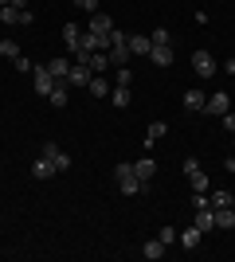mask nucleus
Instances as JSON below:
<instances>
[{
	"mask_svg": "<svg viewBox=\"0 0 235 262\" xmlns=\"http://www.w3.org/2000/svg\"><path fill=\"white\" fill-rule=\"evenodd\" d=\"M106 59H110V67H125L134 55H130V32H118L114 28L110 32V47H106Z\"/></svg>",
	"mask_w": 235,
	"mask_h": 262,
	"instance_id": "obj_1",
	"label": "nucleus"
},
{
	"mask_svg": "<svg viewBox=\"0 0 235 262\" xmlns=\"http://www.w3.org/2000/svg\"><path fill=\"white\" fill-rule=\"evenodd\" d=\"M114 176H118V192H122V196H137V192H145V184H141V180H137V172H134V164H118V168H114Z\"/></svg>",
	"mask_w": 235,
	"mask_h": 262,
	"instance_id": "obj_2",
	"label": "nucleus"
},
{
	"mask_svg": "<svg viewBox=\"0 0 235 262\" xmlns=\"http://www.w3.org/2000/svg\"><path fill=\"white\" fill-rule=\"evenodd\" d=\"M90 78H94L90 63H75V59H71V71H67V86H71V90H82V86H90Z\"/></svg>",
	"mask_w": 235,
	"mask_h": 262,
	"instance_id": "obj_3",
	"label": "nucleus"
},
{
	"mask_svg": "<svg viewBox=\"0 0 235 262\" xmlns=\"http://www.w3.org/2000/svg\"><path fill=\"white\" fill-rule=\"evenodd\" d=\"M32 86H35V94H51V86H55V78H51V71H47V63H35V71H32Z\"/></svg>",
	"mask_w": 235,
	"mask_h": 262,
	"instance_id": "obj_4",
	"label": "nucleus"
},
{
	"mask_svg": "<svg viewBox=\"0 0 235 262\" xmlns=\"http://www.w3.org/2000/svg\"><path fill=\"white\" fill-rule=\"evenodd\" d=\"M192 71H196V78H212V75H216L212 51H192Z\"/></svg>",
	"mask_w": 235,
	"mask_h": 262,
	"instance_id": "obj_5",
	"label": "nucleus"
},
{
	"mask_svg": "<svg viewBox=\"0 0 235 262\" xmlns=\"http://www.w3.org/2000/svg\"><path fill=\"white\" fill-rule=\"evenodd\" d=\"M227 110H231V94H224V90H216L212 98L204 102V114H212V118H224Z\"/></svg>",
	"mask_w": 235,
	"mask_h": 262,
	"instance_id": "obj_6",
	"label": "nucleus"
},
{
	"mask_svg": "<svg viewBox=\"0 0 235 262\" xmlns=\"http://www.w3.org/2000/svg\"><path fill=\"white\" fill-rule=\"evenodd\" d=\"M44 157H47L51 164H55V172H67V168H71V157L63 153V149H59L55 141H47V145H44Z\"/></svg>",
	"mask_w": 235,
	"mask_h": 262,
	"instance_id": "obj_7",
	"label": "nucleus"
},
{
	"mask_svg": "<svg viewBox=\"0 0 235 262\" xmlns=\"http://www.w3.org/2000/svg\"><path fill=\"white\" fill-rule=\"evenodd\" d=\"M87 32L110 35V32H114V20H110V16H106V12H90V24H87Z\"/></svg>",
	"mask_w": 235,
	"mask_h": 262,
	"instance_id": "obj_8",
	"label": "nucleus"
},
{
	"mask_svg": "<svg viewBox=\"0 0 235 262\" xmlns=\"http://www.w3.org/2000/svg\"><path fill=\"white\" fill-rule=\"evenodd\" d=\"M67 98H71V86H67V78H59L55 86H51V94H47V102H51L55 110H63V106H67Z\"/></svg>",
	"mask_w": 235,
	"mask_h": 262,
	"instance_id": "obj_9",
	"label": "nucleus"
},
{
	"mask_svg": "<svg viewBox=\"0 0 235 262\" xmlns=\"http://www.w3.org/2000/svg\"><path fill=\"white\" fill-rule=\"evenodd\" d=\"M134 172H137V180H141V184H149V180L157 176V161H153V157H141V161L134 164Z\"/></svg>",
	"mask_w": 235,
	"mask_h": 262,
	"instance_id": "obj_10",
	"label": "nucleus"
},
{
	"mask_svg": "<svg viewBox=\"0 0 235 262\" xmlns=\"http://www.w3.org/2000/svg\"><path fill=\"white\" fill-rule=\"evenodd\" d=\"M149 63L153 67H173V47H149Z\"/></svg>",
	"mask_w": 235,
	"mask_h": 262,
	"instance_id": "obj_11",
	"label": "nucleus"
},
{
	"mask_svg": "<svg viewBox=\"0 0 235 262\" xmlns=\"http://www.w3.org/2000/svg\"><path fill=\"white\" fill-rule=\"evenodd\" d=\"M149 47H153V39L141 32H130V55H149Z\"/></svg>",
	"mask_w": 235,
	"mask_h": 262,
	"instance_id": "obj_12",
	"label": "nucleus"
},
{
	"mask_svg": "<svg viewBox=\"0 0 235 262\" xmlns=\"http://www.w3.org/2000/svg\"><path fill=\"white\" fill-rule=\"evenodd\" d=\"M177 239H180V247H188V251H196V247H200V239H204V231H200V227H184V231L177 235Z\"/></svg>",
	"mask_w": 235,
	"mask_h": 262,
	"instance_id": "obj_13",
	"label": "nucleus"
},
{
	"mask_svg": "<svg viewBox=\"0 0 235 262\" xmlns=\"http://www.w3.org/2000/svg\"><path fill=\"white\" fill-rule=\"evenodd\" d=\"M192 227H200L204 235H208V231L216 227V211L212 208H200V211H196V219H192Z\"/></svg>",
	"mask_w": 235,
	"mask_h": 262,
	"instance_id": "obj_14",
	"label": "nucleus"
},
{
	"mask_svg": "<svg viewBox=\"0 0 235 262\" xmlns=\"http://www.w3.org/2000/svg\"><path fill=\"white\" fill-rule=\"evenodd\" d=\"M204 90H184V110H192V114H204Z\"/></svg>",
	"mask_w": 235,
	"mask_h": 262,
	"instance_id": "obj_15",
	"label": "nucleus"
},
{
	"mask_svg": "<svg viewBox=\"0 0 235 262\" xmlns=\"http://www.w3.org/2000/svg\"><path fill=\"white\" fill-rule=\"evenodd\" d=\"M87 90H90V98H110V90H114V86H110V82H106L102 75H94Z\"/></svg>",
	"mask_w": 235,
	"mask_h": 262,
	"instance_id": "obj_16",
	"label": "nucleus"
},
{
	"mask_svg": "<svg viewBox=\"0 0 235 262\" xmlns=\"http://www.w3.org/2000/svg\"><path fill=\"white\" fill-rule=\"evenodd\" d=\"M165 133H168V125H165V121H153V125H149V129H145V149H153V145L161 141Z\"/></svg>",
	"mask_w": 235,
	"mask_h": 262,
	"instance_id": "obj_17",
	"label": "nucleus"
},
{
	"mask_svg": "<svg viewBox=\"0 0 235 262\" xmlns=\"http://www.w3.org/2000/svg\"><path fill=\"white\" fill-rule=\"evenodd\" d=\"M216 211V227H220V231H231L235 227V211L231 208H212Z\"/></svg>",
	"mask_w": 235,
	"mask_h": 262,
	"instance_id": "obj_18",
	"label": "nucleus"
},
{
	"mask_svg": "<svg viewBox=\"0 0 235 262\" xmlns=\"http://www.w3.org/2000/svg\"><path fill=\"white\" fill-rule=\"evenodd\" d=\"M32 176H35V180H47V176H55V164L47 161V157H39V161L32 164Z\"/></svg>",
	"mask_w": 235,
	"mask_h": 262,
	"instance_id": "obj_19",
	"label": "nucleus"
},
{
	"mask_svg": "<svg viewBox=\"0 0 235 262\" xmlns=\"http://www.w3.org/2000/svg\"><path fill=\"white\" fill-rule=\"evenodd\" d=\"M188 184H192V192H208V188H212V180H208V172H204V168H196V172H188Z\"/></svg>",
	"mask_w": 235,
	"mask_h": 262,
	"instance_id": "obj_20",
	"label": "nucleus"
},
{
	"mask_svg": "<svg viewBox=\"0 0 235 262\" xmlns=\"http://www.w3.org/2000/svg\"><path fill=\"white\" fill-rule=\"evenodd\" d=\"M165 251H168V247H165V243H161V239H149L145 243V247H141V254H145V258H165Z\"/></svg>",
	"mask_w": 235,
	"mask_h": 262,
	"instance_id": "obj_21",
	"label": "nucleus"
},
{
	"mask_svg": "<svg viewBox=\"0 0 235 262\" xmlns=\"http://www.w3.org/2000/svg\"><path fill=\"white\" fill-rule=\"evenodd\" d=\"M90 71H94V75H102V71H110V59H106V51H90Z\"/></svg>",
	"mask_w": 235,
	"mask_h": 262,
	"instance_id": "obj_22",
	"label": "nucleus"
},
{
	"mask_svg": "<svg viewBox=\"0 0 235 262\" xmlns=\"http://www.w3.org/2000/svg\"><path fill=\"white\" fill-rule=\"evenodd\" d=\"M47 71H51V78H67V71H71V59H51V63H47Z\"/></svg>",
	"mask_w": 235,
	"mask_h": 262,
	"instance_id": "obj_23",
	"label": "nucleus"
},
{
	"mask_svg": "<svg viewBox=\"0 0 235 262\" xmlns=\"http://www.w3.org/2000/svg\"><path fill=\"white\" fill-rule=\"evenodd\" d=\"M130 98H134V94H130V86H114V90H110V102H114L118 110L130 106Z\"/></svg>",
	"mask_w": 235,
	"mask_h": 262,
	"instance_id": "obj_24",
	"label": "nucleus"
},
{
	"mask_svg": "<svg viewBox=\"0 0 235 262\" xmlns=\"http://www.w3.org/2000/svg\"><path fill=\"white\" fill-rule=\"evenodd\" d=\"M149 39H153L157 47H173V32H168V28H157V32H149Z\"/></svg>",
	"mask_w": 235,
	"mask_h": 262,
	"instance_id": "obj_25",
	"label": "nucleus"
},
{
	"mask_svg": "<svg viewBox=\"0 0 235 262\" xmlns=\"http://www.w3.org/2000/svg\"><path fill=\"white\" fill-rule=\"evenodd\" d=\"M0 55H4V59H20V47H16V39H0Z\"/></svg>",
	"mask_w": 235,
	"mask_h": 262,
	"instance_id": "obj_26",
	"label": "nucleus"
},
{
	"mask_svg": "<svg viewBox=\"0 0 235 262\" xmlns=\"http://www.w3.org/2000/svg\"><path fill=\"white\" fill-rule=\"evenodd\" d=\"M235 192H212V208H231Z\"/></svg>",
	"mask_w": 235,
	"mask_h": 262,
	"instance_id": "obj_27",
	"label": "nucleus"
},
{
	"mask_svg": "<svg viewBox=\"0 0 235 262\" xmlns=\"http://www.w3.org/2000/svg\"><path fill=\"white\" fill-rule=\"evenodd\" d=\"M12 67H16L20 75H32V71H35V63L28 59V55H20V59H12Z\"/></svg>",
	"mask_w": 235,
	"mask_h": 262,
	"instance_id": "obj_28",
	"label": "nucleus"
},
{
	"mask_svg": "<svg viewBox=\"0 0 235 262\" xmlns=\"http://www.w3.org/2000/svg\"><path fill=\"white\" fill-rule=\"evenodd\" d=\"M177 235H180L177 227H161V235H157V239L165 243V247H173V243H177Z\"/></svg>",
	"mask_w": 235,
	"mask_h": 262,
	"instance_id": "obj_29",
	"label": "nucleus"
},
{
	"mask_svg": "<svg viewBox=\"0 0 235 262\" xmlns=\"http://www.w3.org/2000/svg\"><path fill=\"white\" fill-rule=\"evenodd\" d=\"M134 82V71L130 67H118V86H130Z\"/></svg>",
	"mask_w": 235,
	"mask_h": 262,
	"instance_id": "obj_30",
	"label": "nucleus"
},
{
	"mask_svg": "<svg viewBox=\"0 0 235 262\" xmlns=\"http://www.w3.org/2000/svg\"><path fill=\"white\" fill-rule=\"evenodd\" d=\"M180 168H184V172H196V168H200V157H184V161H180Z\"/></svg>",
	"mask_w": 235,
	"mask_h": 262,
	"instance_id": "obj_31",
	"label": "nucleus"
},
{
	"mask_svg": "<svg viewBox=\"0 0 235 262\" xmlns=\"http://www.w3.org/2000/svg\"><path fill=\"white\" fill-rule=\"evenodd\" d=\"M75 4H78L82 12H98V0H75Z\"/></svg>",
	"mask_w": 235,
	"mask_h": 262,
	"instance_id": "obj_32",
	"label": "nucleus"
},
{
	"mask_svg": "<svg viewBox=\"0 0 235 262\" xmlns=\"http://www.w3.org/2000/svg\"><path fill=\"white\" fill-rule=\"evenodd\" d=\"M224 125H227V129L235 133V114H231V110H227V114H224Z\"/></svg>",
	"mask_w": 235,
	"mask_h": 262,
	"instance_id": "obj_33",
	"label": "nucleus"
},
{
	"mask_svg": "<svg viewBox=\"0 0 235 262\" xmlns=\"http://www.w3.org/2000/svg\"><path fill=\"white\" fill-rule=\"evenodd\" d=\"M224 71H227V75H235V59H227V63H224Z\"/></svg>",
	"mask_w": 235,
	"mask_h": 262,
	"instance_id": "obj_34",
	"label": "nucleus"
},
{
	"mask_svg": "<svg viewBox=\"0 0 235 262\" xmlns=\"http://www.w3.org/2000/svg\"><path fill=\"white\" fill-rule=\"evenodd\" d=\"M8 4H16V0H0V8H8Z\"/></svg>",
	"mask_w": 235,
	"mask_h": 262,
	"instance_id": "obj_35",
	"label": "nucleus"
},
{
	"mask_svg": "<svg viewBox=\"0 0 235 262\" xmlns=\"http://www.w3.org/2000/svg\"><path fill=\"white\" fill-rule=\"evenodd\" d=\"M231 59H235V51H231Z\"/></svg>",
	"mask_w": 235,
	"mask_h": 262,
	"instance_id": "obj_36",
	"label": "nucleus"
},
{
	"mask_svg": "<svg viewBox=\"0 0 235 262\" xmlns=\"http://www.w3.org/2000/svg\"><path fill=\"white\" fill-rule=\"evenodd\" d=\"M231 211H235V204H231Z\"/></svg>",
	"mask_w": 235,
	"mask_h": 262,
	"instance_id": "obj_37",
	"label": "nucleus"
},
{
	"mask_svg": "<svg viewBox=\"0 0 235 262\" xmlns=\"http://www.w3.org/2000/svg\"><path fill=\"white\" fill-rule=\"evenodd\" d=\"M231 137H235V133H231Z\"/></svg>",
	"mask_w": 235,
	"mask_h": 262,
	"instance_id": "obj_38",
	"label": "nucleus"
}]
</instances>
